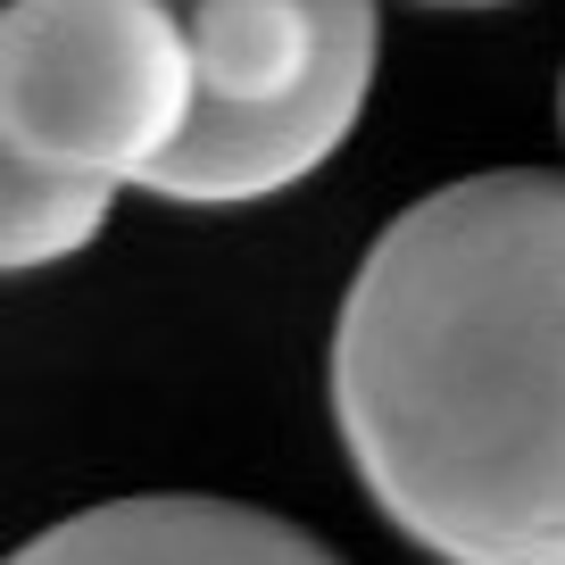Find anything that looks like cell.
Returning <instances> with one entry per match:
<instances>
[{
  "label": "cell",
  "mask_w": 565,
  "mask_h": 565,
  "mask_svg": "<svg viewBox=\"0 0 565 565\" xmlns=\"http://www.w3.org/2000/svg\"><path fill=\"white\" fill-rule=\"evenodd\" d=\"M333 424L424 557L565 565V175H466L374 233Z\"/></svg>",
  "instance_id": "1"
},
{
  "label": "cell",
  "mask_w": 565,
  "mask_h": 565,
  "mask_svg": "<svg viewBox=\"0 0 565 565\" xmlns=\"http://www.w3.org/2000/svg\"><path fill=\"white\" fill-rule=\"evenodd\" d=\"M200 67L183 150L150 175L159 200L233 209L308 183L374 92V0H175Z\"/></svg>",
  "instance_id": "2"
},
{
  "label": "cell",
  "mask_w": 565,
  "mask_h": 565,
  "mask_svg": "<svg viewBox=\"0 0 565 565\" xmlns=\"http://www.w3.org/2000/svg\"><path fill=\"white\" fill-rule=\"evenodd\" d=\"M200 67L175 0H9L0 159L92 183H150L183 150Z\"/></svg>",
  "instance_id": "3"
},
{
  "label": "cell",
  "mask_w": 565,
  "mask_h": 565,
  "mask_svg": "<svg viewBox=\"0 0 565 565\" xmlns=\"http://www.w3.org/2000/svg\"><path fill=\"white\" fill-rule=\"evenodd\" d=\"M9 565H341V557L324 541H308L300 524L242 508V499L150 491L34 532Z\"/></svg>",
  "instance_id": "4"
},
{
  "label": "cell",
  "mask_w": 565,
  "mask_h": 565,
  "mask_svg": "<svg viewBox=\"0 0 565 565\" xmlns=\"http://www.w3.org/2000/svg\"><path fill=\"white\" fill-rule=\"evenodd\" d=\"M108 200H117V183L34 167V159H0V258L18 275L51 266V258H75L108 225Z\"/></svg>",
  "instance_id": "5"
},
{
  "label": "cell",
  "mask_w": 565,
  "mask_h": 565,
  "mask_svg": "<svg viewBox=\"0 0 565 565\" xmlns=\"http://www.w3.org/2000/svg\"><path fill=\"white\" fill-rule=\"evenodd\" d=\"M449 9H491V0H449Z\"/></svg>",
  "instance_id": "6"
},
{
  "label": "cell",
  "mask_w": 565,
  "mask_h": 565,
  "mask_svg": "<svg viewBox=\"0 0 565 565\" xmlns=\"http://www.w3.org/2000/svg\"><path fill=\"white\" fill-rule=\"evenodd\" d=\"M557 117H565V84H557Z\"/></svg>",
  "instance_id": "7"
}]
</instances>
